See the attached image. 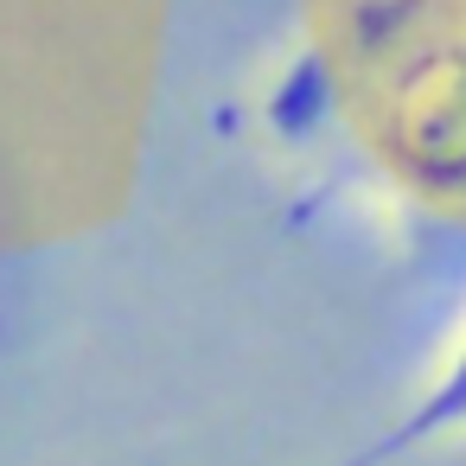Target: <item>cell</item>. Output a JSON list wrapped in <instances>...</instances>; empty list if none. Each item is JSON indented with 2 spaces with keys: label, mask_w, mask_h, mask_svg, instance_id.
Here are the masks:
<instances>
[{
  "label": "cell",
  "mask_w": 466,
  "mask_h": 466,
  "mask_svg": "<svg viewBox=\"0 0 466 466\" xmlns=\"http://www.w3.org/2000/svg\"><path fill=\"white\" fill-rule=\"evenodd\" d=\"M460 434H466V326H460V339L447 345V358L434 364V377L415 390V402L402 409V421L383 428L370 447H358L345 466H390V460H402V453H415V447L460 441Z\"/></svg>",
  "instance_id": "1"
}]
</instances>
